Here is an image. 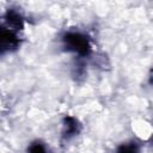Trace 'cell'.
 I'll return each mask as SVG.
<instances>
[{
	"mask_svg": "<svg viewBox=\"0 0 153 153\" xmlns=\"http://www.w3.org/2000/svg\"><path fill=\"white\" fill-rule=\"evenodd\" d=\"M7 24L10 25V27L18 30V29L23 27L22 17L14 11H8L7 12Z\"/></svg>",
	"mask_w": 153,
	"mask_h": 153,
	"instance_id": "3",
	"label": "cell"
},
{
	"mask_svg": "<svg viewBox=\"0 0 153 153\" xmlns=\"http://www.w3.org/2000/svg\"><path fill=\"white\" fill-rule=\"evenodd\" d=\"M27 152H29V153H47V149L44 148V146H43L42 143L35 142V143H32V145L29 147Z\"/></svg>",
	"mask_w": 153,
	"mask_h": 153,
	"instance_id": "6",
	"label": "cell"
},
{
	"mask_svg": "<svg viewBox=\"0 0 153 153\" xmlns=\"http://www.w3.org/2000/svg\"><path fill=\"white\" fill-rule=\"evenodd\" d=\"M117 153H137V147L135 143H126L118 147Z\"/></svg>",
	"mask_w": 153,
	"mask_h": 153,
	"instance_id": "5",
	"label": "cell"
},
{
	"mask_svg": "<svg viewBox=\"0 0 153 153\" xmlns=\"http://www.w3.org/2000/svg\"><path fill=\"white\" fill-rule=\"evenodd\" d=\"M18 45V38L11 30H2L1 31V49L8 50L16 48Z\"/></svg>",
	"mask_w": 153,
	"mask_h": 153,
	"instance_id": "2",
	"label": "cell"
},
{
	"mask_svg": "<svg viewBox=\"0 0 153 153\" xmlns=\"http://www.w3.org/2000/svg\"><path fill=\"white\" fill-rule=\"evenodd\" d=\"M66 47L69 50H73L80 55H87L90 53V44L85 36L75 32L67 33L63 38Z\"/></svg>",
	"mask_w": 153,
	"mask_h": 153,
	"instance_id": "1",
	"label": "cell"
},
{
	"mask_svg": "<svg viewBox=\"0 0 153 153\" xmlns=\"http://www.w3.org/2000/svg\"><path fill=\"white\" fill-rule=\"evenodd\" d=\"M78 127H79V124L74 118L67 117L65 120V136L69 137V136L76 134L78 133Z\"/></svg>",
	"mask_w": 153,
	"mask_h": 153,
	"instance_id": "4",
	"label": "cell"
}]
</instances>
